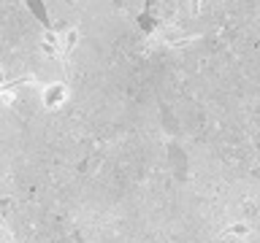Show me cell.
<instances>
[{
	"instance_id": "obj_1",
	"label": "cell",
	"mask_w": 260,
	"mask_h": 243,
	"mask_svg": "<svg viewBox=\"0 0 260 243\" xmlns=\"http://www.w3.org/2000/svg\"><path fill=\"white\" fill-rule=\"evenodd\" d=\"M71 97V87L65 81H49V84L41 89V105L46 111H60Z\"/></svg>"
},
{
	"instance_id": "obj_2",
	"label": "cell",
	"mask_w": 260,
	"mask_h": 243,
	"mask_svg": "<svg viewBox=\"0 0 260 243\" xmlns=\"http://www.w3.org/2000/svg\"><path fill=\"white\" fill-rule=\"evenodd\" d=\"M79 40H81L79 27H65V30H60V54H71L73 49L79 46Z\"/></svg>"
},
{
	"instance_id": "obj_3",
	"label": "cell",
	"mask_w": 260,
	"mask_h": 243,
	"mask_svg": "<svg viewBox=\"0 0 260 243\" xmlns=\"http://www.w3.org/2000/svg\"><path fill=\"white\" fill-rule=\"evenodd\" d=\"M225 235L228 238H239V240H247L249 235H252V227L247 224V222H233L231 227L225 230Z\"/></svg>"
},
{
	"instance_id": "obj_4",
	"label": "cell",
	"mask_w": 260,
	"mask_h": 243,
	"mask_svg": "<svg viewBox=\"0 0 260 243\" xmlns=\"http://www.w3.org/2000/svg\"><path fill=\"white\" fill-rule=\"evenodd\" d=\"M14 100H16V92H14V89H6V87H0V103L11 105Z\"/></svg>"
}]
</instances>
